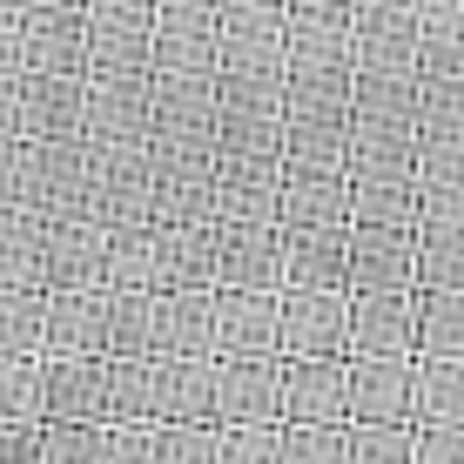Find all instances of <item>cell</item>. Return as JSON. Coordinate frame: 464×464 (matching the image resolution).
Here are the masks:
<instances>
[{
  "instance_id": "23",
  "label": "cell",
  "mask_w": 464,
  "mask_h": 464,
  "mask_svg": "<svg viewBox=\"0 0 464 464\" xmlns=\"http://www.w3.org/2000/svg\"><path fill=\"white\" fill-rule=\"evenodd\" d=\"M216 424H276V357H216Z\"/></svg>"
},
{
  "instance_id": "14",
  "label": "cell",
  "mask_w": 464,
  "mask_h": 464,
  "mask_svg": "<svg viewBox=\"0 0 464 464\" xmlns=\"http://www.w3.org/2000/svg\"><path fill=\"white\" fill-rule=\"evenodd\" d=\"M14 135L21 141H61V135H82L88 115V74H21L14 82Z\"/></svg>"
},
{
  "instance_id": "24",
  "label": "cell",
  "mask_w": 464,
  "mask_h": 464,
  "mask_svg": "<svg viewBox=\"0 0 464 464\" xmlns=\"http://www.w3.org/2000/svg\"><path fill=\"white\" fill-rule=\"evenodd\" d=\"M41 357H102V290H41Z\"/></svg>"
},
{
  "instance_id": "34",
  "label": "cell",
  "mask_w": 464,
  "mask_h": 464,
  "mask_svg": "<svg viewBox=\"0 0 464 464\" xmlns=\"http://www.w3.org/2000/svg\"><path fill=\"white\" fill-rule=\"evenodd\" d=\"M0 283L7 290H41V216L0 209Z\"/></svg>"
},
{
  "instance_id": "1",
  "label": "cell",
  "mask_w": 464,
  "mask_h": 464,
  "mask_svg": "<svg viewBox=\"0 0 464 464\" xmlns=\"http://www.w3.org/2000/svg\"><path fill=\"white\" fill-rule=\"evenodd\" d=\"M82 216L102 229L149 222V141H88Z\"/></svg>"
},
{
  "instance_id": "18",
  "label": "cell",
  "mask_w": 464,
  "mask_h": 464,
  "mask_svg": "<svg viewBox=\"0 0 464 464\" xmlns=\"http://www.w3.org/2000/svg\"><path fill=\"white\" fill-rule=\"evenodd\" d=\"M324 222H350V175H343V169L283 162V182H276V229H324Z\"/></svg>"
},
{
  "instance_id": "5",
  "label": "cell",
  "mask_w": 464,
  "mask_h": 464,
  "mask_svg": "<svg viewBox=\"0 0 464 464\" xmlns=\"http://www.w3.org/2000/svg\"><path fill=\"white\" fill-rule=\"evenodd\" d=\"M149 222H216V149H149Z\"/></svg>"
},
{
  "instance_id": "27",
  "label": "cell",
  "mask_w": 464,
  "mask_h": 464,
  "mask_svg": "<svg viewBox=\"0 0 464 464\" xmlns=\"http://www.w3.org/2000/svg\"><path fill=\"white\" fill-rule=\"evenodd\" d=\"M155 363V424H216V357H149Z\"/></svg>"
},
{
  "instance_id": "29",
  "label": "cell",
  "mask_w": 464,
  "mask_h": 464,
  "mask_svg": "<svg viewBox=\"0 0 464 464\" xmlns=\"http://www.w3.org/2000/svg\"><path fill=\"white\" fill-rule=\"evenodd\" d=\"M102 357H155V290H102Z\"/></svg>"
},
{
  "instance_id": "46",
  "label": "cell",
  "mask_w": 464,
  "mask_h": 464,
  "mask_svg": "<svg viewBox=\"0 0 464 464\" xmlns=\"http://www.w3.org/2000/svg\"><path fill=\"white\" fill-rule=\"evenodd\" d=\"M350 7H357V0H283L290 21H350Z\"/></svg>"
},
{
  "instance_id": "25",
  "label": "cell",
  "mask_w": 464,
  "mask_h": 464,
  "mask_svg": "<svg viewBox=\"0 0 464 464\" xmlns=\"http://www.w3.org/2000/svg\"><path fill=\"white\" fill-rule=\"evenodd\" d=\"M155 357H216V290H155Z\"/></svg>"
},
{
  "instance_id": "17",
  "label": "cell",
  "mask_w": 464,
  "mask_h": 464,
  "mask_svg": "<svg viewBox=\"0 0 464 464\" xmlns=\"http://www.w3.org/2000/svg\"><path fill=\"white\" fill-rule=\"evenodd\" d=\"M343 296H350V290H343ZM411 350H418V303H411V290L350 296L343 357H411Z\"/></svg>"
},
{
  "instance_id": "49",
  "label": "cell",
  "mask_w": 464,
  "mask_h": 464,
  "mask_svg": "<svg viewBox=\"0 0 464 464\" xmlns=\"http://www.w3.org/2000/svg\"><path fill=\"white\" fill-rule=\"evenodd\" d=\"M21 7H82V0H21Z\"/></svg>"
},
{
  "instance_id": "41",
  "label": "cell",
  "mask_w": 464,
  "mask_h": 464,
  "mask_svg": "<svg viewBox=\"0 0 464 464\" xmlns=\"http://www.w3.org/2000/svg\"><path fill=\"white\" fill-rule=\"evenodd\" d=\"M343 464H411V424H350Z\"/></svg>"
},
{
  "instance_id": "48",
  "label": "cell",
  "mask_w": 464,
  "mask_h": 464,
  "mask_svg": "<svg viewBox=\"0 0 464 464\" xmlns=\"http://www.w3.org/2000/svg\"><path fill=\"white\" fill-rule=\"evenodd\" d=\"M14 82H21V74H0V141L14 135V121H21V108H14Z\"/></svg>"
},
{
  "instance_id": "37",
  "label": "cell",
  "mask_w": 464,
  "mask_h": 464,
  "mask_svg": "<svg viewBox=\"0 0 464 464\" xmlns=\"http://www.w3.org/2000/svg\"><path fill=\"white\" fill-rule=\"evenodd\" d=\"M0 424H41V357H0Z\"/></svg>"
},
{
  "instance_id": "4",
  "label": "cell",
  "mask_w": 464,
  "mask_h": 464,
  "mask_svg": "<svg viewBox=\"0 0 464 464\" xmlns=\"http://www.w3.org/2000/svg\"><path fill=\"white\" fill-rule=\"evenodd\" d=\"M82 188H88V141L61 135V141H21V209L27 216H82Z\"/></svg>"
},
{
  "instance_id": "16",
  "label": "cell",
  "mask_w": 464,
  "mask_h": 464,
  "mask_svg": "<svg viewBox=\"0 0 464 464\" xmlns=\"http://www.w3.org/2000/svg\"><path fill=\"white\" fill-rule=\"evenodd\" d=\"M21 74H88V14L21 7Z\"/></svg>"
},
{
  "instance_id": "44",
  "label": "cell",
  "mask_w": 464,
  "mask_h": 464,
  "mask_svg": "<svg viewBox=\"0 0 464 464\" xmlns=\"http://www.w3.org/2000/svg\"><path fill=\"white\" fill-rule=\"evenodd\" d=\"M0 464H41V424H0Z\"/></svg>"
},
{
  "instance_id": "26",
  "label": "cell",
  "mask_w": 464,
  "mask_h": 464,
  "mask_svg": "<svg viewBox=\"0 0 464 464\" xmlns=\"http://www.w3.org/2000/svg\"><path fill=\"white\" fill-rule=\"evenodd\" d=\"M216 357H276V290H216Z\"/></svg>"
},
{
  "instance_id": "33",
  "label": "cell",
  "mask_w": 464,
  "mask_h": 464,
  "mask_svg": "<svg viewBox=\"0 0 464 464\" xmlns=\"http://www.w3.org/2000/svg\"><path fill=\"white\" fill-rule=\"evenodd\" d=\"M464 290H411L418 303V350L411 357H464Z\"/></svg>"
},
{
  "instance_id": "35",
  "label": "cell",
  "mask_w": 464,
  "mask_h": 464,
  "mask_svg": "<svg viewBox=\"0 0 464 464\" xmlns=\"http://www.w3.org/2000/svg\"><path fill=\"white\" fill-rule=\"evenodd\" d=\"M108 424H155V363L108 357Z\"/></svg>"
},
{
  "instance_id": "28",
  "label": "cell",
  "mask_w": 464,
  "mask_h": 464,
  "mask_svg": "<svg viewBox=\"0 0 464 464\" xmlns=\"http://www.w3.org/2000/svg\"><path fill=\"white\" fill-rule=\"evenodd\" d=\"M343 229H283V290H343Z\"/></svg>"
},
{
  "instance_id": "19",
  "label": "cell",
  "mask_w": 464,
  "mask_h": 464,
  "mask_svg": "<svg viewBox=\"0 0 464 464\" xmlns=\"http://www.w3.org/2000/svg\"><path fill=\"white\" fill-rule=\"evenodd\" d=\"M82 14H88V68H149L155 0H82Z\"/></svg>"
},
{
  "instance_id": "6",
  "label": "cell",
  "mask_w": 464,
  "mask_h": 464,
  "mask_svg": "<svg viewBox=\"0 0 464 464\" xmlns=\"http://www.w3.org/2000/svg\"><path fill=\"white\" fill-rule=\"evenodd\" d=\"M343 290L350 296L418 290V249H411V229H397V222H350V229H343Z\"/></svg>"
},
{
  "instance_id": "40",
  "label": "cell",
  "mask_w": 464,
  "mask_h": 464,
  "mask_svg": "<svg viewBox=\"0 0 464 464\" xmlns=\"http://www.w3.org/2000/svg\"><path fill=\"white\" fill-rule=\"evenodd\" d=\"M350 424H283V464H343Z\"/></svg>"
},
{
  "instance_id": "10",
  "label": "cell",
  "mask_w": 464,
  "mask_h": 464,
  "mask_svg": "<svg viewBox=\"0 0 464 464\" xmlns=\"http://www.w3.org/2000/svg\"><path fill=\"white\" fill-rule=\"evenodd\" d=\"M82 141H149V68H88Z\"/></svg>"
},
{
  "instance_id": "12",
  "label": "cell",
  "mask_w": 464,
  "mask_h": 464,
  "mask_svg": "<svg viewBox=\"0 0 464 464\" xmlns=\"http://www.w3.org/2000/svg\"><path fill=\"white\" fill-rule=\"evenodd\" d=\"M41 424H108V357H41Z\"/></svg>"
},
{
  "instance_id": "7",
  "label": "cell",
  "mask_w": 464,
  "mask_h": 464,
  "mask_svg": "<svg viewBox=\"0 0 464 464\" xmlns=\"http://www.w3.org/2000/svg\"><path fill=\"white\" fill-rule=\"evenodd\" d=\"M350 21H290L283 14V88L350 94Z\"/></svg>"
},
{
  "instance_id": "9",
  "label": "cell",
  "mask_w": 464,
  "mask_h": 464,
  "mask_svg": "<svg viewBox=\"0 0 464 464\" xmlns=\"http://www.w3.org/2000/svg\"><path fill=\"white\" fill-rule=\"evenodd\" d=\"M418 357H343V424H411Z\"/></svg>"
},
{
  "instance_id": "13",
  "label": "cell",
  "mask_w": 464,
  "mask_h": 464,
  "mask_svg": "<svg viewBox=\"0 0 464 464\" xmlns=\"http://www.w3.org/2000/svg\"><path fill=\"white\" fill-rule=\"evenodd\" d=\"M276 424H343V357H276Z\"/></svg>"
},
{
  "instance_id": "36",
  "label": "cell",
  "mask_w": 464,
  "mask_h": 464,
  "mask_svg": "<svg viewBox=\"0 0 464 464\" xmlns=\"http://www.w3.org/2000/svg\"><path fill=\"white\" fill-rule=\"evenodd\" d=\"M0 357H41V290L0 283Z\"/></svg>"
},
{
  "instance_id": "42",
  "label": "cell",
  "mask_w": 464,
  "mask_h": 464,
  "mask_svg": "<svg viewBox=\"0 0 464 464\" xmlns=\"http://www.w3.org/2000/svg\"><path fill=\"white\" fill-rule=\"evenodd\" d=\"M155 464H216V424H155Z\"/></svg>"
},
{
  "instance_id": "30",
  "label": "cell",
  "mask_w": 464,
  "mask_h": 464,
  "mask_svg": "<svg viewBox=\"0 0 464 464\" xmlns=\"http://www.w3.org/2000/svg\"><path fill=\"white\" fill-rule=\"evenodd\" d=\"M350 222H397V229H411L418 222V182L411 175H383V169L350 175Z\"/></svg>"
},
{
  "instance_id": "3",
  "label": "cell",
  "mask_w": 464,
  "mask_h": 464,
  "mask_svg": "<svg viewBox=\"0 0 464 464\" xmlns=\"http://www.w3.org/2000/svg\"><path fill=\"white\" fill-rule=\"evenodd\" d=\"M343 128H350V94L283 88V128H276V155L283 162L343 169Z\"/></svg>"
},
{
  "instance_id": "15",
  "label": "cell",
  "mask_w": 464,
  "mask_h": 464,
  "mask_svg": "<svg viewBox=\"0 0 464 464\" xmlns=\"http://www.w3.org/2000/svg\"><path fill=\"white\" fill-rule=\"evenodd\" d=\"M102 243L108 229L88 216L41 222V290H102Z\"/></svg>"
},
{
  "instance_id": "11",
  "label": "cell",
  "mask_w": 464,
  "mask_h": 464,
  "mask_svg": "<svg viewBox=\"0 0 464 464\" xmlns=\"http://www.w3.org/2000/svg\"><path fill=\"white\" fill-rule=\"evenodd\" d=\"M216 290H283L276 222H216Z\"/></svg>"
},
{
  "instance_id": "38",
  "label": "cell",
  "mask_w": 464,
  "mask_h": 464,
  "mask_svg": "<svg viewBox=\"0 0 464 464\" xmlns=\"http://www.w3.org/2000/svg\"><path fill=\"white\" fill-rule=\"evenodd\" d=\"M216 464H283V424H216Z\"/></svg>"
},
{
  "instance_id": "8",
  "label": "cell",
  "mask_w": 464,
  "mask_h": 464,
  "mask_svg": "<svg viewBox=\"0 0 464 464\" xmlns=\"http://www.w3.org/2000/svg\"><path fill=\"white\" fill-rule=\"evenodd\" d=\"M343 290H276V357H343Z\"/></svg>"
},
{
  "instance_id": "2",
  "label": "cell",
  "mask_w": 464,
  "mask_h": 464,
  "mask_svg": "<svg viewBox=\"0 0 464 464\" xmlns=\"http://www.w3.org/2000/svg\"><path fill=\"white\" fill-rule=\"evenodd\" d=\"M149 149H216V74H149Z\"/></svg>"
},
{
  "instance_id": "39",
  "label": "cell",
  "mask_w": 464,
  "mask_h": 464,
  "mask_svg": "<svg viewBox=\"0 0 464 464\" xmlns=\"http://www.w3.org/2000/svg\"><path fill=\"white\" fill-rule=\"evenodd\" d=\"M41 464H108V424H41Z\"/></svg>"
},
{
  "instance_id": "43",
  "label": "cell",
  "mask_w": 464,
  "mask_h": 464,
  "mask_svg": "<svg viewBox=\"0 0 464 464\" xmlns=\"http://www.w3.org/2000/svg\"><path fill=\"white\" fill-rule=\"evenodd\" d=\"M411 464H464L458 424H411Z\"/></svg>"
},
{
  "instance_id": "22",
  "label": "cell",
  "mask_w": 464,
  "mask_h": 464,
  "mask_svg": "<svg viewBox=\"0 0 464 464\" xmlns=\"http://www.w3.org/2000/svg\"><path fill=\"white\" fill-rule=\"evenodd\" d=\"M155 290H216V222H155Z\"/></svg>"
},
{
  "instance_id": "20",
  "label": "cell",
  "mask_w": 464,
  "mask_h": 464,
  "mask_svg": "<svg viewBox=\"0 0 464 464\" xmlns=\"http://www.w3.org/2000/svg\"><path fill=\"white\" fill-rule=\"evenodd\" d=\"M283 155H216V222H276Z\"/></svg>"
},
{
  "instance_id": "21",
  "label": "cell",
  "mask_w": 464,
  "mask_h": 464,
  "mask_svg": "<svg viewBox=\"0 0 464 464\" xmlns=\"http://www.w3.org/2000/svg\"><path fill=\"white\" fill-rule=\"evenodd\" d=\"M411 249H418V290H464V222H458V202H418Z\"/></svg>"
},
{
  "instance_id": "31",
  "label": "cell",
  "mask_w": 464,
  "mask_h": 464,
  "mask_svg": "<svg viewBox=\"0 0 464 464\" xmlns=\"http://www.w3.org/2000/svg\"><path fill=\"white\" fill-rule=\"evenodd\" d=\"M102 290H155V222L108 229V243H102Z\"/></svg>"
},
{
  "instance_id": "47",
  "label": "cell",
  "mask_w": 464,
  "mask_h": 464,
  "mask_svg": "<svg viewBox=\"0 0 464 464\" xmlns=\"http://www.w3.org/2000/svg\"><path fill=\"white\" fill-rule=\"evenodd\" d=\"M0 74H21V7H0Z\"/></svg>"
},
{
  "instance_id": "32",
  "label": "cell",
  "mask_w": 464,
  "mask_h": 464,
  "mask_svg": "<svg viewBox=\"0 0 464 464\" xmlns=\"http://www.w3.org/2000/svg\"><path fill=\"white\" fill-rule=\"evenodd\" d=\"M458 418H464V371H458V357H418L411 424H458Z\"/></svg>"
},
{
  "instance_id": "45",
  "label": "cell",
  "mask_w": 464,
  "mask_h": 464,
  "mask_svg": "<svg viewBox=\"0 0 464 464\" xmlns=\"http://www.w3.org/2000/svg\"><path fill=\"white\" fill-rule=\"evenodd\" d=\"M0 209H21V135L0 141Z\"/></svg>"
}]
</instances>
